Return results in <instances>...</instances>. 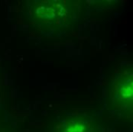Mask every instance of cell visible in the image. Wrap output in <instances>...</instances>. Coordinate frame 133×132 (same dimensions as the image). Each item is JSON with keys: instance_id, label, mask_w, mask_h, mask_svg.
<instances>
[{"instance_id": "6da1fadb", "label": "cell", "mask_w": 133, "mask_h": 132, "mask_svg": "<svg viewBox=\"0 0 133 132\" xmlns=\"http://www.w3.org/2000/svg\"><path fill=\"white\" fill-rule=\"evenodd\" d=\"M80 9L74 1H33L27 7V17L43 34L60 37L78 22Z\"/></svg>"}, {"instance_id": "7a4b0ae2", "label": "cell", "mask_w": 133, "mask_h": 132, "mask_svg": "<svg viewBox=\"0 0 133 132\" xmlns=\"http://www.w3.org/2000/svg\"><path fill=\"white\" fill-rule=\"evenodd\" d=\"M109 106L122 113H132L133 73L132 65H122L116 70L109 86Z\"/></svg>"}, {"instance_id": "3957f363", "label": "cell", "mask_w": 133, "mask_h": 132, "mask_svg": "<svg viewBox=\"0 0 133 132\" xmlns=\"http://www.w3.org/2000/svg\"><path fill=\"white\" fill-rule=\"evenodd\" d=\"M57 132H100L93 120L83 116H74L66 119L57 125Z\"/></svg>"}]
</instances>
